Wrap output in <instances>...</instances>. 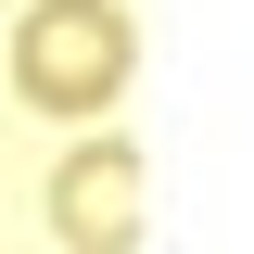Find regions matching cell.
<instances>
[{
  "mask_svg": "<svg viewBox=\"0 0 254 254\" xmlns=\"http://www.w3.org/2000/svg\"><path fill=\"white\" fill-rule=\"evenodd\" d=\"M127 64H140V26H127L115 0H38L26 26H13V89L38 115H102L127 89Z\"/></svg>",
  "mask_w": 254,
  "mask_h": 254,
  "instance_id": "1",
  "label": "cell"
},
{
  "mask_svg": "<svg viewBox=\"0 0 254 254\" xmlns=\"http://www.w3.org/2000/svg\"><path fill=\"white\" fill-rule=\"evenodd\" d=\"M51 242L64 254H127L140 242V153L127 140H89V153L51 165Z\"/></svg>",
  "mask_w": 254,
  "mask_h": 254,
  "instance_id": "2",
  "label": "cell"
}]
</instances>
